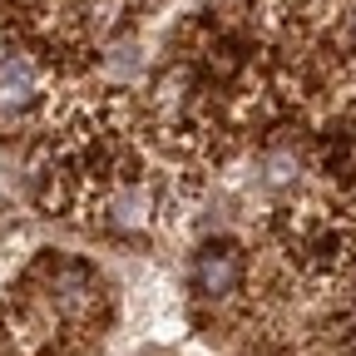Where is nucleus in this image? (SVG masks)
<instances>
[{
  "mask_svg": "<svg viewBox=\"0 0 356 356\" xmlns=\"http://www.w3.org/2000/svg\"><path fill=\"white\" fill-rule=\"evenodd\" d=\"M238 277H243V262H238L233 248H208V252H198V262H193V282H198L203 297H228V292H238Z\"/></svg>",
  "mask_w": 356,
  "mask_h": 356,
  "instance_id": "f257e3e1",
  "label": "nucleus"
},
{
  "mask_svg": "<svg viewBox=\"0 0 356 356\" xmlns=\"http://www.w3.org/2000/svg\"><path fill=\"white\" fill-rule=\"evenodd\" d=\"M35 95V70L25 60H6L0 65V104H25Z\"/></svg>",
  "mask_w": 356,
  "mask_h": 356,
  "instance_id": "f03ea898",
  "label": "nucleus"
}]
</instances>
